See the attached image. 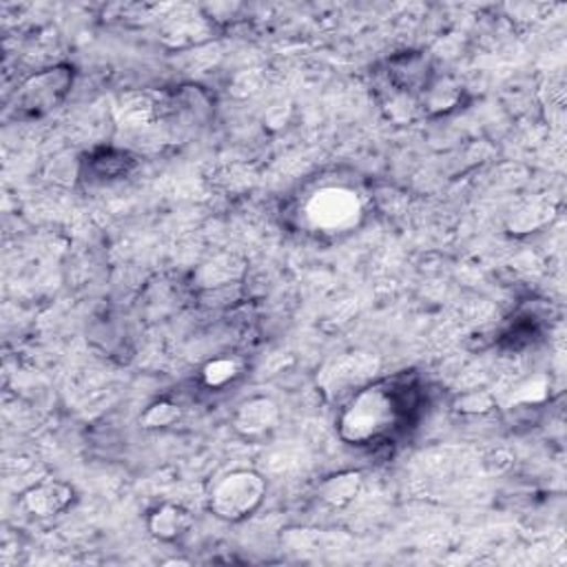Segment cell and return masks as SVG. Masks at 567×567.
<instances>
[{
	"label": "cell",
	"instance_id": "6da1fadb",
	"mask_svg": "<svg viewBox=\"0 0 567 567\" xmlns=\"http://www.w3.org/2000/svg\"><path fill=\"white\" fill-rule=\"evenodd\" d=\"M406 402L395 388L371 386L353 397L340 419L344 441L364 446L393 435L406 417Z\"/></svg>",
	"mask_w": 567,
	"mask_h": 567
},
{
	"label": "cell",
	"instance_id": "7a4b0ae2",
	"mask_svg": "<svg viewBox=\"0 0 567 567\" xmlns=\"http://www.w3.org/2000/svg\"><path fill=\"white\" fill-rule=\"evenodd\" d=\"M302 213L313 233L322 237H340L360 226L364 202L355 189L331 184L311 193Z\"/></svg>",
	"mask_w": 567,
	"mask_h": 567
},
{
	"label": "cell",
	"instance_id": "3957f363",
	"mask_svg": "<svg viewBox=\"0 0 567 567\" xmlns=\"http://www.w3.org/2000/svg\"><path fill=\"white\" fill-rule=\"evenodd\" d=\"M76 69L72 65H54L30 76L17 92L12 114L17 120L32 122L54 114L72 94Z\"/></svg>",
	"mask_w": 567,
	"mask_h": 567
},
{
	"label": "cell",
	"instance_id": "277c9868",
	"mask_svg": "<svg viewBox=\"0 0 567 567\" xmlns=\"http://www.w3.org/2000/svg\"><path fill=\"white\" fill-rule=\"evenodd\" d=\"M266 479L250 468H237L220 477L208 490V510L228 523L253 516L266 499Z\"/></svg>",
	"mask_w": 567,
	"mask_h": 567
},
{
	"label": "cell",
	"instance_id": "5b68a950",
	"mask_svg": "<svg viewBox=\"0 0 567 567\" xmlns=\"http://www.w3.org/2000/svg\"><path fill=\"white\" fill-rule=\"evenodd\" d=\"M279 417V406L270 397H250L233 413V428L248 441H264L277 430Z\"/></svg>",
	"mask_w": 567,
	"mask_h": 567
},
{
	"label": "cell",
	"instance_id": "8992f818",
	"mask_svg": "<svg viewBox=\"0 0 567 567\" xmlns=\"http://www.w3.org/2000/svg\"><path fill=\"white\" fill-rule=\"evenodd\" d=\"M74 503V488L65 481L47 479L23 492L21 505L30 516L52 518L63 514Z\"/></svg>",
	"mask_w": 567,
	"mask_h": 567
},
{
	"label": "cell",
	"instance_id": "52a82bcc",
	"mask_svg": "<svg viewBox=\"0 0 567 567\" xmlns=\"http://www.w3.org/2000/svg\"><path fill=\"white\" fill-rule=\"evenodd\" d=\"M193 527V514L178 503H160L147 514V529L162 543H175Z\"/></svg>",
	"mask_w": 567,
	"mask_h": 567
},
{
	"label": "cell",
	"instance_id": "ba28073f",
	"mask_svg": "<svg viewBox=\"0 0 567 567\" xmlns=\"http://www.w3.org/2000/svg\"><path fill=\"white\" fill-rule=\"evenodd\" d=\"M362 483L360 472H338L320 485V499L333 507H344L360 494Z\"/></svg>",
	"mask_w": 567,
	"mask_h": 567
},
{
	"label": "cell",
	"instance_id": "9c48e42d",
	"mask_svg": "<svg viewBox=\"0 0 567 567\" xmlns=\"http://www.w3.org/2000/svg\"><path fill=\"white\" fill-rule=\"evenodd\" d=\"M554 217V204L552 200H532V202H525L516 213H512V222H510V228L512 233H529V231H536L541 228L547 220Z\"/></svg>",
	"mask_w": 567,
	"mask_h": 567
},
{
	"label": "cell",
	"instance_id": "30bf717a",
	"mask_svg": "<svg viewBox=\"0 0 567 567\" xmlns=\"http://www.w3.org/2000/svg\"><path fill=\"white\" fill-rule=\"evenodd\" d=\"M242 375V362L237 357H215L204 364L202 382L208 388H226Z\"/></svg>",
	"mask_w": 567,
	"mask_h": 567
},
{
	"label": "cell",
	"instance_id": "8fae6325",
	"mask_svg": "<svg viewBox=\"0 0 567 567\" xmlns=\"http://www.w3.org/2000/svg\"><path fill=\"white\" fill-rule=\"evenodd\" d=\"M182 417V410L178 404L173 402H156L153 406L147 408V413L142 415V428L147 430H162L173 426L178 419Z\"/></svg>",
	"mask_w": 567,
	"mask_h": 567
},
{
	"label": "cell",
	"instance_id": "7c38bea8",
	"mask_svg": "<svg viewBox=\"0 0 567 567\" xmlns=\"http://www.w3.org/2000/svg\"><path fill=\"white\" fill-rule=\"evenodd\" d=\"M494 406V399L488 393H468L457 402V410L466 415H481Z\"/></svg>",
	"mask_w": 567,
	"mask_h": 567
}]
</instances>
